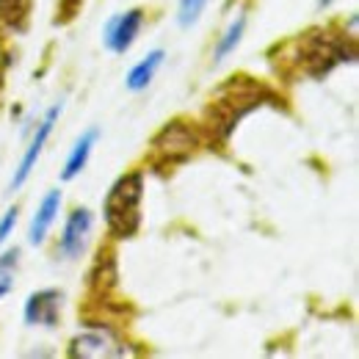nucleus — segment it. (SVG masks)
I'll list each match as a JSON object with an SVG mask.
<instances>
[{
	"instance_id": "11",
	"label": "nucleus",
	"mask_w": 359,
	"mask_h": 359,
	"mask_svg": "<svg viewBox=\"0 0 359 359\" xmlns=\"http://www.w3.org/2000/svg\"><path fill=\"white\" fill-rule=\"evenodd\" d=\"M97 135H100V130H97V128H91V130H86V133L78 138V144H75V149H72V155H69L67 169H64V175H61V177L72 180L78 172H83V166H86V161H89L91 147H94Z\"/></svg>"
},
{
	"instance_id": "10",
	"label": "nucleus",
	"mask_w": 359,
	"mask_h": 359,
	"mask_svg": "<svg viewBox=\"0 0 359 359\" xmlns=\"http://www.w3.org/2000/svg\"><path fill=\"white\" fill-rule=\"evenodd\" d=\"M161 64H163V50H152L144 61H138L133 69H130V75H128V89L130 91L147 89L149 81L155 78V72H158Z\"/></svg>"
},
{
	"instance_id": "15",
	"label": "nucleus",
	"mask_w": 359,
	"mask_h": 359,
	"mask_svg": "<svg viewBox=\"0 0 359 359\" xmlns=\"http://www.w3.org/2000/svg\"><path fill=\"white\" fill-rule=\"evenodd\" d=\"M14 224H17V208H8V210H6V216L0 219V243H3V241L11 235Z\"/></svg>"
},
{
	"instance_id": "13",
	"label": "nucleus",
	"mask_w": 359,
	"mask_h": 359,
	"mask_svg": "<svg viewBox=\"0 0 359 359\" xmlns=\"http://www.w3.org/2000/svg\"><path fill=\"white\" fill-rule=\"evenodd\" d=\"M28 14V0H0V22L8 28H22Z\"/></svg>"
},
{
	"instance_id": "7",
	"label": "nucleus",
	"mask_w": 359,
	"mask_h": 359,
	"mask_svg": "<svg viewBox=\"0 0 359 359\" xmlns=\"http://www.w3.org/2000/svg\"><path fill=\"white\" fill-rule=\"evenodd\" d=\"M61 313V293L58 290H39L25 302V320L31 326H55Z\"/></svg>"
},
{
	"instance_id": "17",
	"label": "nucleus",
	"mask_w": 359,
	"mask_h": 359,
	"mask_svg": "<svg viewBox=\"0 0 359 359\" xmlns=\"http://www.w3.org/2000/svg\"><path fill=\"white\" fill-rule=\"evenodd\" d=\"M8 290H11V282H8L6 276H3V279H0V296H6Z\"/></svg>"
},
{
	"instance_id": "2",
	"label": "nucleus",
	"mask_w": 359,
	"mask_h": 359,
	"mask_svg": "<svg viewBox=\"0 0 359 359\" xmlns=\"http://www.w3.org/2000/svg\"><path fill=\"white\" fill-rule=\"evenodd\" d=\"M348 55H354V53H348L343 42H337V39H332V36H323V34H315L313 39H307V45L302 50V64H304V69H307L313 78H323V75H329L337 64L351 61Z\"/></svg>"
},
{
	"instance_id": "9",
	"label": "nucleus",
	"mask_w": 359,
	"mask_h": 359,
	"mask_svg": "<svg viewBox=\"0 0 359 359\" xmlns=\"http://www.w3.org/2000/svg\"><path fill=\"white\" fill-rule=\"evenodd\" d=\"M58 208H61V191H50L45 199H42V205H39V210H36V216H34V222H31V232H28V238H31V243H42L47 235V229L53 226L55 222V216H58Z\"/></svg>"
},
{
	"instance_id": "18",
	"label": "nucleus",
	"mask_w": 359,
	"mask_h": 359,
	"mask_svg": "<svg viewBox=\"0 0 359 359\" xmlns=\"http://www.w3.org/2000/svg\"><path fill=\"white\" fill-rule=\"evenodd\" d=\"M329 3H332V0H320V6H329Z\"/></svg>"
},
{
	"instance_id": "3",
	"label": "nucleus",
	"mask_w": 359,
	"mask_h": 359,
	"mask_svg": "<svg viewBox=\"0 0 359 359\" xmlns=\"http://www.w3.org/2000/svg\"><path fill=\"white\" fill-rule=\"evenodd\" d=\"M72 357H83V359H100V357H125L128 348L122 340H116L111 332H86L81 337L72 340V348H69Z\"/></svg>"
},
{
	"instance_id": "8",
	"label": "nucleus",
	"mask_w": 359,
	"mask_h": 359,
	"mask_svg": "<svg viewBox=\"0 0 359 359\" xmlns=\"http://www.w3.org/2000/svg\"><path fill=\"white\" fill-rule=\"evenodd\" d=\"M194 144H196V135H194L191 128H185L182 122L169 125L163 133L155 138L158 152L166 155V158H185V155L194 149Z\"/></svg>"
},
{
	"instance_id": "16",
	"label": "nucleus",
	"mask_w": 359,
	"mask_h": 359,
	"mask_svg": "<svg viewBox=\"0 0 359 359\" xmlns=\"http://www.w3.org/2000/svg\"><path fill=\"white\" fill-rule=\"evenodd\" d=\"M17 255H20L17 249H14V252H8V255H3V260H0V269H8V266H14V263H17Z\"/></svg>"
},
{
	"instance_id": "6",
	"label": "nucleus",
	"mask_w": 359,
	"mask_h": 359,
	"mask_svg": "<svg viewBox=\"0 0 359 359\" xmlns=\"http://www.w3.org/2000/svg\"><path fill=\"white\" fill-rule=\"evenodd\" d=\"M91 232V213L86 208H78L69 219H67V224H64V232H61V255L64 257H78L81 252H83V246H86V238H89Z\"/></svg>"
},
{
	"instance_id": "5",
	"label": "nucleus",
	"mask_w": 359,
	"mask_h": 359,
	"mask_svg": "<svg viewBox=\"0 0 359 359\" xmlns=\"http://www.w3.org/2000/svg\"><path fill=\"white\" fill-rule=\"evenodd\" d=\"M58 114H61V105H55V108H50L47 111V116L36 125V133L31 138V144H28V149H25V155H22V161H20V169H17V175L11 180V188H20L28 175L34 172V166H36V161H39V155H42V149H45L47 144V135L53 130V125H55V119H58Z\"/></svg>"
},
{
	"instance_id": "4",
	"label": "nucleus",
	"mask_w": 359,
	"mask_h": 359,
	"mask_svg": "<svg viewBox=\"0 0 359 359\" xmlns=\"http://www.w3.org/2000/svg\"><path fill=\"white\" fill-rule=\"evenodd\" d=\"M141 22H144V11L141 8H130L119 17H114L108 25H105V45L114 53H128L133 47L135 36L141 31Z\"/></svg>"
},
{
	"instance_id": "14",
	"label": "nucleus",
	"mask_w": 359,
	"mask_h": 359,
	"mask_svg": "<svg viewBox=\"0 0 359 359\" xmlns=\"http://www.w3.org/2000/svg\"><path fill=\"white\" fill-rule=\"evenodd\" d=\"M205 6H208V0H180V14H177L180 25H182V28L194 25V22L202 17Z\"/></svg>"
},
{
	"instance_id": "1",
	"label": "nucleus",
	"mask_w": 359,
	"mask_h": 359,
	"mask_svg": "<svg viewBox=\"0 0 359 359\" xmlns=\"http://www.w3.org/2000/svg\"><path fill=\"white\" fill-rule=\"evenodd\" d=\"M141 199H144V175L133 172L114 182L105 199V222L116 238H133L141 224Z\"/></svg>"
},
{
	"instance_id": "12",
	"label": "nucleus",
	"mask_w": 359,
	"mask_h": 359,
	"mask_svg": "<svg viewBox=\"0 0 359 359\" xmlns=\"http://www.w3.org/2000/svg\"><path fill=\"white\" fill-rule=\"evenodd\" d=\"M243 28H246V17L241 14L229 28H226V34L222 36V42L216 47V61H224L229 53H235V47L241 45V36H243Z\"/></svg>"
}]
</instances>
